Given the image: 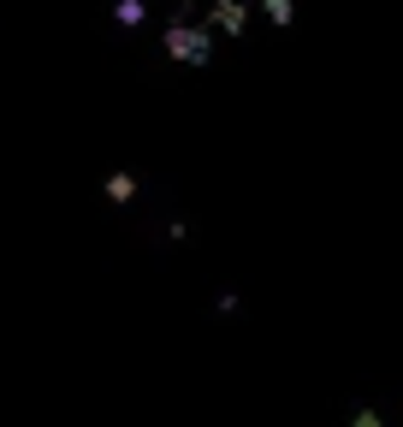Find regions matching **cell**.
<instances>
[{"mask_svg":"<svg viewBox=\"0 0 403 427\" xmlns=\"http://www.w3.org/2000/svg\"><path fill=\"white\" fill-rule=\"evenodd\" d=\"M107 196H113V202H131V196H137L131 172H113V178H107Z\"/></svg>","mask_w":403,"mask_h":427,"instance_id":"1","label":"cell"},{"mask_svg":"<svg viewBox=\"0 0 403 427\" xmlns=\"http://www.w3.org/2000/svg\"><path fill=\"white\" fill-rule=\"evenodd\" d=\"M142 18V0H119V24H137Z\"/></svg>","mask_w":403,"mask_h":427,"instance_id":"2","label":"cell"}]
</instances>
